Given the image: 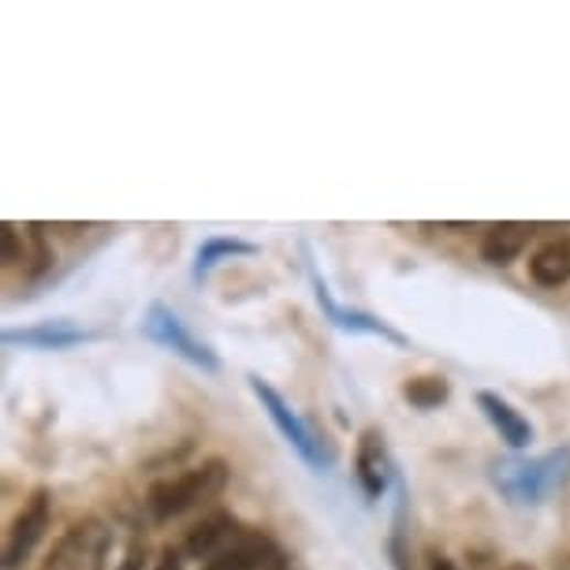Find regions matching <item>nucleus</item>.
<instances>
[{"instance_id": "dca6fc26", "label": "nucleus", "mask_w": 570, "mask_h": 570, "mask_svg": "<svg viewBox=\"0 0 570 570\" xmlns=\"http://www.w3.org/2000/svg\"><path fill=\"white\" fill-rule=\"evenodd\" d=\"M448 396H451V385L444 377H415V380L402 385V399H407L410 407H418V410L440 407V402H448Z\"/></svg>"}, {"instance_id": "7ed1b4c3", "label": "nucleus", "mask_w": 570, "mask_h": 570, "mask_svg": "<svg viewBox=\"0 0 570 570\" xmlns=\"http://www.w3.org/2000/svg\"><path fill=\"white\" fill-rule=\"evenodd\" d=\"M108 548H112V529L101 518H78L53 545L45 570H105Z\"/></svg>"}, {"instance_id": "2eb2a0df", "label": "nucleus", "mask_w": 570, "mask_h": 570, "mask_svg": "<svg viewBox=\"0 0 570 570\" xmlns=\"http://www.w3.org/2000/svg\"><path fill=\"white\" fill-rule=\"evenodd\" d=\"M250 254H258L254 243L232 239V235H213V239H205L198 247V254H194V280L202 283L224 258H250Z\"/></svg>"}, {"instance_id": "4468645a", "label": "nucleus", "mask_w": 570, "mask_h": 570, "mask_svg": "<svg viewBox=\"0 0 570 570\" xmlns=\"http://www.w3.org/2000/svg\"><path fill=\"white\" fill-rule=\"evenodd\" d=\"M529 277L540 288H559L570 280V243H545L534 258H529Z\"/></svg>"}, {"instance_id": "9b49d317", "label": "nucleus", "mask_w": 570, "mask_h": 570, "mask_svg": "<svg viewBox=\"0 0 570 570\" xmlns=\"http://www.w3.org/2000/svg\"><path fill=\"white\" fill-rule=\"evenodd\" d=\"M355 466H358V481L366 488L369 499H377L380 493L388 488L391 481V459H388V448H385V437L380 429H366L358 440V455H355Z\"/></svg>"}, {"instance_id": "6ab92c4d", "label": "nucleus", "mask_w": 570, "mask_h": 570, "mask_svg": "<svg viewBox=\"0 0 570 570\" xmlns=\"http://www.w3.org/2000/svg\"><path fill=\"white\" fill-rule=\"evenodd\" d=\"M157 570H183V552L180 548H164L161 563H157Z\"/></svg>"}, {"instance_id": "ddd939ff", "label": "nucleus", "mask_w": 570, "mask_h": 570, "mask_svg": "<svg viewBox=\"0 0 570 570\" xmlns=\"http://www.w3.org/2000/svg\"><path fill=\"white\" fill-rule=\"evenodd\" d=\"M529 239H534V228H529V224H518V221L493 224V228L485 232V239H481V258L504 269V265H510L529 247Z\"/></svg>"}, {"instance_id": "9d476101", "label": "nucleus", "mask_w": 570, "mask_h": 570, "mask_svg": "<svg viewBox=\"0 0 570 570\" xmlns=\"http://www.w3.org/2000/svg\"><path fill=\"white\" fill-rule=\"evenodd\" d=\"M243 534H247V529L239 526V518H235V515H209V518H202L191 534H186L183 552L191 559H205V563H209V559L228 552V548Z\"/></svg>"}, {"instance_id": "6e6552de", "label": "nucleus", "mask_w": 570, "mask_h": 570, "mask_svg": "<svg viewBox=\"0 0 570 570\" xmlns=\"http://www.w3.org/2000/svg\"><path fill=\"white\" fill-rule=\"evenodd\" d=\"M202 570H283V552L265 534H243L224 556L209 559Z\"/></svg>"}, {"instance_id": "f257e3e1", "label": "nucleus", "mask_w": 570, "mask_h": 570, "mask_svg": "<svg viewBox=\"0 0 570 570\" xmlns=\"http://www.w3.org/2000/svg\"><path fill=\"white\" fill-rule=\"evenodd\" d=\"M570 481V448L545 451L537 459H496L493 485L515 507H540Z\"/></svg>"}, {"instance_id": "f3484780", "label": "nucleus", "mask_w": 570, "mask_h": 570, "mask_svg": "<svg viewBox=\"0 0 570 570\" xmlns=\"http://www.w3.org/2000/svg\"><path fill=\"white\" fill-rule=\"evenodd\" d=\"M19 261H26V254H23V243H19V232L8 224L4 228V265L12 269V265H19Z\"/></svg>"}, {"instance_id": "0eeeda50", "label": "nucleus", "mask_w": 570, "mask_h": 570, "mask_svg": "<svg viewBox=\"0 0 570 570\" xmlns=\"http://www.w3.org/2000/svg\"><path fill=\"white\" fill-rule=\"evenodd\" d=\"M310 283H313V294H318L321 310L329 313V321L336 324V329L351 332V336H380V340L396 343V347H407V336L391 329V324H385L380 318H373V313H362V310H343L340 302L332 299L329 283L321 280V272H318V265H313V261H310Z\"/></svg>"}, {"instance_id": "a211bd4d", "label": "nucleus", "mask_w": 570, "mask_h": 570, "mask_svg": "<svg viewBox=\"0 0 570 570\" xmlns=\"http://www.w3.org/2000/svg\"><path fill=\"white\" fill-rule=\"evenodd\" d=\"M120 570H146V545H139V540H135V545L127 548Z\"/></svg>"}, {"instance_id": "f03ea898", "label": "nucleus", "mask_w": 570, "mask_h": 570, "mask_svg": "<svg viewBox=\"0 0 570 570\" xmlns=\"http://www.w3.org/2000/svg\"><path fill=\"white\" fill-rule=\"evenodd\" d=\"M224 488H228V466H224L221 459H209V463L186 470L180 477L157 481L150 496H146V507H150L157 523H169V518H180L186 510L209 504Z\"/></svg>"}, {"instance_id": "412c9836", "label": "nucleus", "mask_w": 570, "mask_h": 570, "mask_svg": "<svg viewBox=\"0 0 570 570\" xmlns=\"http://www.w3.org/2000/svg\"><path fill=\"white\" fill-rule=\"evenodd\" d=\"M507 570H529L526 563H515V567H507Z\"/></svg>"}, {"instance_id": "20e7f679", "label": "nucleus", "mask_w": 570, "mask_h": 570, "mask_svg": "<svg viewBox=\"0 0 570 570\" xmlns=\"http://www.w3.org/2000/svg\"><path fill=\"white\" fill-rule=\"evenodd\" d=\"M142 332H146V340H153L157 347H164V351H172L175 358H183V362H191L194 369H205V373H216L221 369V358L213 355L205 343H198L186 332V324L175 318V313L164 306V302H153L150 310H146V321H142Z\"/></svg>"}, {"instance_id": "423d86ee", "label": "nucleus", "mask_w": 570, "mask_h": 570, "mask_svg": "<svg viewBox=\"0 0 570 570\" xmlns=\"http://www.w3.org/2000/svg\"><path fill=\"white\" fill-rule=\"evenodd\" d=\"M49 510H53V499H49L45 488H37L31 496V504L15 515L12 529H8V540H4V570H19L31 559V552L37 548V540L45 537L49 529Z\"/></svg>"}, {"instance_id": "aec40b11", "label": "nucleus", "mask_w": 570, "mask_h": 570, "mask_svg": "<svg viewBox=\"0 0 570 570\" xmlns=\"http://www.w3.org/2000/svg\"><path fill=\"white\" fill-rule=\"evenodd\" d=\"M429 570H455V563H451V559H444V556H440V559H432V563H429Z\"/></svg>"}, {"instance_id": "1a4fd4ad", "label": "nucleus", "mask_w": 570, "mask_h": 570, "mask_svg": "<svg viewBox=\"0 0 570 570\" xmlns=\"http://www.w3.org/2000/svg\"><path fill=\"white\" fill-rule=\"evenodd\" d=\"M90 336L94 332L78 329L72 318H56V321H37L34 329H8L4 343L8 347H34V351H67Z\"/></svg>"}, {"instance_id": "39448f33", "label": "nucleus", "mask_w": 570, "mask_h": 570, "mask_svg": "<svg viewBox=\"0 0 570 570\" xmlns=\"http://www.w3.org/2000/svg\"><path fill=\"white\" fill-rule=\"evenodd\" d=\"M247 380H250V391H254V396H258V402H261V410H265V415H269L272 426L280 429V437L288 440V444H291L294 451H299L302 463H310V466H324L321 444H318V440H313V432H310L306 421H302V418L288 407V399H283L272 385H265V380L258 377V373H250Z\"/></svg>"}, {"instance_id": "f8f14e48", "label": "nucleus", "mask_w": 570, "mask_h": 570, "mask_svg": "<svg viewBox=\"0 0 570 570\" xmlns=\"http://www.w3.org/2000/svg\"><path fill=\"white\" fill-rule=\"evenodd\" d=\"M477 410L488 418V426H493L499 432V440H504L507 448H529V440H534V426L518 415L515 407L504 399V396H496V391H477Z\"/></svg>"}]
</instances>
